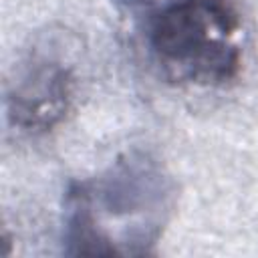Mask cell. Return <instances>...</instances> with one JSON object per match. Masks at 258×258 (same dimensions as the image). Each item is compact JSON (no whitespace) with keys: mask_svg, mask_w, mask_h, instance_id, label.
<instances>
[{"mask_svg":"<svg viewBox=\"0 0 258 258\" xmlns=\"http://www.w3.org/2000/svg\"><path fill=\"white\" fill-rule=\"evenodd\" d=\"M75 50L64 34H40L16 62L6 83L8 127L42 135L64 121L77 93Z\"/></svg>","mask_w":258,"mask_h":258,"instance_id":"obj_3","label":"cell"},{"mask_svg":"<svg viewBox=\"0 0 258 258\" xmlns=\"http://www.w3.org/2000/svg\"><path fill=\"white\" fill-rule=\"evenodd\" d=\"M177 206V181L145 149H131L62 198V252L69 256H145Z\"/></svg>","mask_w":258,"mask_h":258,"instance_id":"obj_1","label":"cell"},{"mask_svg":"<svg viewBox=\"0 0 258 258\" xmlns=\"http://www.w3.org/2000/svg\"><path fill=\"white\" fill-rule=\"evenodd\" d=\"M147 60L173 85L216 89L238 79L244 60L240 0H119Z\"/></svg>","mask_w":258,"mask_h":258,"instance_id":"obj_2","label":"cell"}]
</instances>
